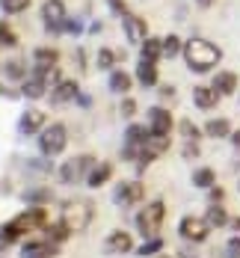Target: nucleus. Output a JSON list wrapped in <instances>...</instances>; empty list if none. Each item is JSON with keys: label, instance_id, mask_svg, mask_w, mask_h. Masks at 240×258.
Returning <instances> with one entry per match:
<instances>
[{"label": "nucleus", "instance_id": "27", "mask_svg": "<svg viewBox=\"0 0 240 258\" xmlns=\"http://www.w3.org/2000/svg\"><path fill=\"white\" fill-rule=\"evenodd\" d=\"M231 122L225 119V116H216V119H208L205 122V137H211V140H228L231 137Z\"/></svg>", "mask_w": 240, "mask_h": 258}, {"label": "nucleus", "instance_id": "6", "mask_svg": "<svg viewBox=\"0 0 240 258\" xmlns=\"http://www.w3.org/2000/svg\"><path fill=\"white\" fill-rule=\"evenodd\" d=\"M36 146L45 157H59L68 149V128L62 122H48L45 131L36 137Z\"/></svg>", "mask_w": 240, "mask_h": 258}, {"label": "nucleus", "instance_id": "10", "mask_svg": "<svg viewBox=\"0 0 240 258\" xmlns=\"http://www.w3.org/2000/svg\"><path fill=\"white\" fill-rule=\"evenodd\" d=\"M62 252V243H56L51 237L39 234V237H27L21 243V258H56Z\"/></svg>", "mask_w": 240, "mask_h": 258}, {"label": "nucleus", "instance_id": "44", "mask_svg": "<svg viewBox=\"0 0 240 258\" xmlns=\"http://www.w3.org/2000/svg\"><path fill=\"white\" fill-rule=\"evenodd\" d=\"M208 202H225V187L213 184L211 190H208Z\"/></svg>", "mask_w": 240, "mask_h": 258}, {"label": "nucleus", "instance_id": "38", "mask_svg": "<svg viewBox=\"0 0 240 258\" xmlns=\"http://www.w3.org/2000/svg\"><path fill=\"white\" fill-rule=\"evenodd\" d=\"M139 113V104H136V98H131V95H122V101H119V116H125L128 122H133V116Z\"/></svg>", "mask_w": 240, "mask_h": 258}, {"label": "nucleus", "instance_id": "18", "mask_svg": "<svg viewBox=\"0 0 240 258\" xmlns=\"http://www.w3.org/2000/svg\"><path fill=\"white\" fill-rule=\"evenodd\" d=\"M0 75H3L6 80H12V83H18V86H21V83L33 75V69L27 66L21 56H9V59H3V62H0Z\"/></svg>", "mask_w": 240, "mask_h": 258}, {"label": "nucleus", "instance_id": "40", "mask_svg": "<svg viewBox=\"0 0 240 258\" xmlns=\"http://www.w3.org/2000/svg\"><path fill=\"white\" fill-rule=\"evenodd\" d=\"M107 9H110L116 18H125V15L131 12V6H128L125 0H107Z\"/></svg>", "mask_w": 240, "mask_h": 258}, {"label": "nucleus", "instance_id": "12", "mask_svg": "<svg viewBox=\"0 0 240 258\" xmlns=\"http://www.w3.org/2000/svg\"><path fill=\"white\" fill-rule=\"evenodd\" d=\"M80 98V83L74 78H62L59 83H53L51 92H48V101L51 107H62V104H71Z\"/></svg>", "mask_w": 240, "mask_h": 258}, {"label": "nucleus", "instance_id": "17", "mask_svg": "<svg viewBox=\"0 0 240 258\" xmlns=\"http://www.w3.org/2000/svg\"><path fill=\"white\" fill-rule=\"evenodd\" d=\"M122 30H125V39H128L131 45H142V39H148V21H145L142 15L128 12V15L122 18Z\"/></svg>", "mask_w": 240, "mask_h": 258}, {"label": "nucleus", "instance_id": "35", "mask_svg": "<svg viewBox=\"0 0 240 258\" xmlns=\"http://www.w3.org/2000/svg\"><path fill=\"white\" fill-rule=\"evenodd\" d=\"M178 53H184V39L178 33L163 36V59H175Z\"/></svg>", "mask_w": 240, "mask_h": 258}, {"label": "nucleus", "instance_id": "4", "mask_svg": "<svg viewBox=\"0 0 240 258\" xmlns=\"http://www.w3.org/2000/svg\"><path fill=\"white\" fill-rule=\"evenodd\" d=\"M95 163H98V157L89 155V152L65 157V160L59 163V169H56V181L65 184V187H74V184H80V181H86V175L92 172Z\"/></svg>", "mask_w": 240, "mask_h": 258}, {"label": "nucleus", "instance_id": "49", "mask_svg": "<svg viewBox=\"0 0 240 258\" xmlns=\"http://www.w3.org/2000/svg\"><path fill=\"white\" fill-rule=\"evenodd\" d=\"M77 104H80V107H89V104H92V98H89V95H83V92H80Z\"/></svg>", "mask_w": 240, "mask_h": 258}, {"label": "nucleus", "instance_id": "7", "mask_svg": "<svg viewBox=\"0 0 240 258\" xmlns=\"http://www.w3.org/2000/svg\"><path fill=\"white\" fill-rule=\"evenodd\" d=\"M145 202V184L142 178H125L116 184L113 190V205L119 211H128V208H136Z\"/></svg>", "mask_w": 240, "mask_h": 258}, {"label": "nucleus", "instance_id": "46", "mask_svg": "<svg viewBox=\"0 0 240 258\" xmlns=\"http://www.w3.org/2000/svg\"><path fill=\"white\" fill-rule=\"evenodd\" d=\"M193 246H196V243H190V246H181V249H178L175 255H178V258H199V252H196Z\"/></svg>", "mask_w": 240, "mask_h": 258}, {"label": "nucleus", "instance_id": "15", "mask_svg": "<svg viewBox=\"0 0 240 258\" xmlns=\"http://www.w3.org/2000/svg\"><path fill=\"white\" fill-rule=\"evenodd\" d=\"M148 128H151V134H172V131H175V116H172V110L163 107V104L148 107Z\"/></svg>", "mask_w": 240, "mask_h": 258}, {"label": "nucleus", "instance_id": "47", "mask_svg": "<svg viewBox=\"0 0 240 258\" xmlns=\"http://www.w3.org/2000/svg\"><path fill=\"white\" fill-rule=\"evenodd\" d=\"M228 140H231V146H234V149L240 152V128H234V131H231V137H228Z\"/></svg>", "mask_w": 240, "mask_h": 258}, {"label": "nucleus", "instance_id": "42", "mask_svg": "<svg viewBox=\"0 0 240 258\" xmlns=\"http://www.w3.org/2000/svg\"><path fill=\"white\" fill-rule=\"evenodd\" d=\"M181 157H184V160H199V157H202L199 143H184V146H181Z\"/></svg>", "mask_w": 240, "mask_h": 258}, {"label": "nucleus", "instance_id": "30", "mask_svg": "<svg viewBox=\"0 0 240 258\" xmlns=\"http://www.w3.org/2000/svg\"><path fill=\"white\" fill-rule=\"evenodd\" d=\"M139 56H142V59H154V62H160V59H163V39H157V36L142 39V45H139Z\"/></svg>", "mask_w": 240, "mask_h": 258}, {"label": "nucleus", "instance_id": "50", "mask_svg": "<svg viewBox=\"0 0 240 258\" xmlns=\"http://www.w3.org/2000/svg\"><path fill=\"white\" fill-rule=\"evenodd\" d=\"M228 226H231V232L240 234V217H231V223H228Z\"/></svg>", "mask_w": 240, "mask_h": 258}, {"label": "nucleus", "instance_id": "8", "mask_svg": "<svg viewBox=\"0 0 240 258\" xmlns=\"http://www.w3.org/2000/svg\"><path fill=\"white\" fill-rule=\"evenodd\" d=\"M65 21H68L65 0H45L42 3V27H45L48 36H62L65 33Z\"/></svg>", "mask_w": 240, "mask_h": 258}, {"label": "nucleus", "instance_id": "43", "mask_svg": "<svg viewBox=\"0 0 240 258\" xmlns=\"http://www.w3.org/2000/svg\"><path fill=\"white\" fill-rule=\"evenodd\" d=\"M157 92H160V98H163V101H175V95H178L172 83H157Z\"/></svg>", "mask_w": 240, "mask_h": 258}, {"label": "nucleus", "instance_id": "48", "mask_svg": "<svg viewBox=\"0 0 240 258\" xmlns=\"http://www.w3.org/2000/svg\"><path fill=\"white\" fill-rule=\"evenodd\" d=\"M213 3H216V0H196V6H199V9H211Z\"/></svg>", "mask_w": 240, "mask_h": 258}, {"label": "nucleus", "instance_id": "13", "mask_svg": "<svg viewBox=\"0 0 240 258\" xmlns=\"http://www.w3.org/2000/svg\"><path fill=\"white\" fill-rule=\"evenodd\" d=\"M45 125H48V113L39 107H27L18 119V134L21 137H39L45 131Z\"/></svg>", "mask_w": 240, "mask_h": 258}, {"label": "nucleus", "instance_id": "2", "mask_svg": "<svg viewBox=\"0 0 240 258\" xmlns=\"http://www.w3.org/2000/svg\"><path fill=\"white\" fill-rule=\"evenodd\" d=\"M184 62L187 69L193 72V75H208L213 72L219 62H222V51H219V45H213L211 39H202V36H193V39H187L184 42Z\"/></svg>", "mask_w": 240, "mask_h": 258}, {"label": "nucleus", "instance_id": "16", "mask_svg": "<svg viewBox=\"0 0 240 258\" xmlns=\"http://www.w3.org/2000/svg\"><path fill=\"white\" fill-rule=\"evenodd\" d=\"M133 78H136V83L142 86V89H157L160 83V69L154 59H136V69H133Z\"/></svg>", "mask_w": 240, "mask_h": 258}, {"label": "nucleus", "instance_id": "26", "mask_svg": "<svg viewBox=\"0 0 240 258\" xmlns=\"http://www.w3.org/2000/svg\"><path fill=\"white\" fill-rule=\"evenodd\" d=\"M21 199H24L27 205H51L53 199H56V193H53L51 187H27L24 193H21Z\"/></svg>", "mask_w": 240, "mask_h": 258}, {"label": "nucleus", "instance_id": "22", "mask_svg": "<svg viewBox=\"0 0 240 258\" xmlns=\"http://www.w3.org/2000/svg\"><path fill=\"white\" fill-rule=\"evenodd\" d=\"M113 172H116V166H113L110 160H98V163L92 166V172L86 175V187H89V190H101L107 181L113 178Z\"/></svg>", "mask_w": 240, "mask_h": 258}, {"label": "nucleus", "instance_id": "31", "mask_svg": "<svg viewBox=\"0 0 240 258\" xmlns=\"http://www.w3.org/2000/svg\"><path fill=\"white\" fill-rule=\"evenodd\" d=\"M42 234H45V237H51V240H56V243H65L74 232H71V226H68L65 220H56V223H48V226L42 229Z\"/></svg>", "mask_w": 240, "mask_h": 258}, {"label": "nucleus", "instance_id": "29", "mask_svg": "<svg viewBox=\"0 0 240 258\" xmlns=\"http://www.w3.org/2000/svg\"><path fill=\"white\" fill-rule=\"evenodd\" d=\"M190 181H193V187H199V190H211L213 184H216V169H211V166H196L193 175H190Z\"/></svg>", "mask_w": 240, "mask_h": 258}, {"label": "nucleus", "instance_id": "32", "mask_svg": "<svg viewBox=\"0 0 240 258\" xmlns=\"http://www.w3.org/2000/svg\"><path fill=\"white\" fill-rule=\"evenodd\" d=\"M142 149H148L151 155H157V157L166 155V152L172 149V134H151V137H148V143H145Z\"/></svg>", "mask_w": 240, "mask_h": 258}, {"label": "nucleus", "instance_id": "53", "mask_svg": "<svg viewBox=\"0 0 240 258\" xmlns=\"http://www.w3.org/2000/svg\"><path fill=\"white\" fill-rule=\"evenodd\" d=\"M237 190H240V181H237Z\"/></svg>", "mask_w": 240, "mask_h": 258}, {"label": "nucleus", "instance_id": "34", "mask_svg": "<svg viewBox=\"0 0 240 258\" xmlns=\"http://www.w3.org/2000/svg\"><path fill=\"white\" fill-rule=\"evenodd\" d=\"M163 246H166V240L157 234V237H145V243H139L133 252H136L139 258H154V255H160V252H163Z\"/></svg>", "mask_w": 240, "mask_h": 258}, {"label": "nucleus", "instance_id": "28", "mask_svg": "<svg viewBox=\"0 0 240 258\" xmlns=\"http://www.w3.org/2000/svg\"><path fill=\"white\" fill-rule=\"evenodd\" d=\"M125 53L122 51H113V48H98V53H95V66L101 69V72H113L116 66H119V59H122Z\"/></svg>", "mask_w": 240, "mask_h": 258}, {"label": "nucleus", "instance_id": "3", "mask_svg": "<svg viewBox=\"0 0 240 258\" xmlns=\"http://www.w3.org/2000/svg\"><path fill=\"white\" fill-rule=\"evenodd\" d=\"M59 220L71 226V232H86L95 220V202L92 199H65L59 205Z\"/></svg>", "mask_w": 240, "mask_h": 258}, {"label": "nucleus", "instance_id": "41", "mask_svg": "<svg viewBox=\"0 0 240 258\" xmlns=\"http://www.w3.org/2000/svg\"><path fill=\"white\" fill-rule=\"evenodd\" d=\"M83 30H86V21H83V18H71V15H68V21H65V33H68V36H80Z\"/></svg>", "mask_w": 240, "mask_h": 258}, {"label": "nucleus", "instance_id": "33", "mask_svg": "<svg viewBox=\"0 0 240 258\" xmlns=\"http://www.w3.org/2000/svg\"><path fill=\"white\" fill-rule=\"evenodd\" d=\"M178 134H181V140H184V143H202L205 128H199L193 119H178Z\"/></svg>", "mask_w": 240, "mask_h": 258}, {"label": "nucleus", "instance_id": "52", "mask_svg": "<svg viewBox=\"0 0 240 258\" xmlns=\"http://www.w3.org/2000/svg\"><path fill=\"white\" fill-rule=\"evenodd\" d=\"M154 258H172V255H163V252H160V255H154Z\"/></svg>", "mask_w": 240, "mask_h": 258}, {"label": "nucleus", "instance_id": "24", "mask_svg": "<svg viewBox=\"0 0 240 258\" xmlns=\"http://www.w3.org/2000/svg\"><path fill=\"white\" fill-rule=\"evenodd\" d=\"M205 220L211 223V229H225L231 223V214L225 211V202H208L205 208Z\"/></svg>", "mask_w": 240, "mask_h": 258}, {"label": "nucleus", "instance_id": "1", "mask_svg": "<svg viewBox=\"0 0 240 258\" xmlns=\"http://www.w3.org/2000/svg\"><path fill=\"white\" fill-rule=\"evenodd\" d=\"M45 226H48V205H27L24 211H18L12 220L0 226V237L6 243H18L30 234L42 232Z\"/></svg>", "mask_w": 240, "mask_h": 258}, {"label": "nucleus", "instance_id": "23", "mask_svg": "<svg viewBox=\"0 0 240 258\" xmlns=\"http://www.w3.org/2000/svg\"><path fill=\"white\" fill-rule=\"evenodd\" d=\"M219 92L213 89V86H205V83H199V86H193V104L199 107V110H213L216 104H219Z\"/></svg>", "mask_w": 240, "mask_h": 258}, {"label": "nucleus", "instance_id": "37", "mask_svg": "<svg viewBox=\"0 0 240 258\" xmlns=\"http://www.w3.org/2000/svg\"><path fill=\"white\" fill-rule=\"evenodd\" d=\"M0 48H18V33L9 21H0Z\"/></svg>", "mask_w": 240, "mask_h": 258}, {"label": "nucleus", "instance_id": "20", "mask_svg": "<svg viewBox=\"0 0 240 258\" xmlns=\"http://www.w3.org/2000/svg\"><path fill=\"white\" fill-rule=\"evenodd\" d=\"M18 89H21V98H27V101H42V98H48L51 83L45 78H39V75H30Z\"/></svg>", "mask_w": 240, "mask_h": 258}, {"label": "nucleus", "instance_id": "45", "mask_svg": "<svg viewBox=\"0 0 240 258\" xmlns=\"http://www.w3.org/2000/svg\"><path fill=\"white\" fill-rule=\"evenodd\" d=\"M74 62H77V69L80 72H86V69H89V66H86V62H89V59H86V48H74Z\"/></svg>", "mask_w": 240, "mask_h": 258}, {"label": "nucleus", "instance_id": "21", "mask_svg": "<svg viewBox=\"0 0 240 258\" xmlns=\"http://www.w3.org/2000/svg\"><path fill=\"white\" fill-rule=\"evenodd\" d=\"M211 86L222 95V98H228V95L240 92V78H237V72H216L213 80H211Z\"/></svg>", "mask_w": 240, "mask_h": 258}, {"label": "nucleus", "instance_id": "19", "mask_svg": "<svg viewBox=\"0 0 240 258\" xmlns=\"http://www.w3.org/2000/svg\"><path fill=\"white\" fill-rule=\"evenodd\" d=\"M107 86H110V92L113 95H131V89L136 86V78H133L131 72H125V69H113L110 75H107Z\"/></svg>", "mask_w": 240, "mask_h": 258}, {"label": "nucleus", "instance_id": "9", "mask_svg": "<svg viewBox=\"0 0 240 258\" xmlns=\"http://www.w3.org/2000/svg\"><path fill=\"white\" fill-rule=\"evenodd\" d=\"M211 223L205 220V217H193V214H187L181 217V223H178V237L184 240V243H205L208 237H211Z\"/></svg>", "mask_w": 240, "mask_h": 258}, {"label": "nucleus", "instance_id": "11", "mask_svg": "<svg viewBox=\"0 0 240 258\" xmlns=\"http://www.w3.org/2000/svg\"><path fill=\"white\" fill-rule=\"evenodd\" d=\"M33 75H39V78H51V72L59 69V51L51 48V45H39L36 51H33Z\"/></svg>", "mask_w": 240, "mask_h": 258}, {"label": "nucleus", "instance_id": "39", "mask_svg": "<svg viewBox=\"0 0 240 258\" xmlns=\"http://www.w3.org/2000/svg\"><path fill=\"white\" fill-rule=\"evenodd\" d=\"M222 252H225V258H240V234H231V237L225 240Z\"/></svg>", "mask_w": 240, "mask_h": 258}, {"label": "nucleus", "instance_id": "36", "mask_svg": "<svg viewBox=\"0 0 240 258\" xmlns=\"http://www.w3.org/2000/svg\"><path fill=\"white\" fill-rule=\"evenodd\" d=\"M33 6V0H0V12L6 15V18H12V15H21Z\"/></svg>", "mask_w": 240, "mask_h": 258}, {"label": "nucleus", "instance_id": "14", "mask_svg": "<svg viewBox=\"0 0 240 258\" xmlns=\"http://www.w3.org/2000/svg\"><path fill=\"white\" fill-rule=\"evenodd\" d=\"M133 249H136V243H133L131 232H125V229H113V232L107 234V240H104V252L107 255H131Z\"/></svg>", "mask_w": 240, "mask_h": 258}, {"label": "nucleus", "instance_id": "25", "mask_svg": "<svg viewBox=\"0 0 240 258\" xmlns=\"http://www.w3.org/2000/svg\"><path fill=\"white\" fill-rule=\"evenodd\" d=\"M151 137V128L148 125H139V122H128L125 128V146H133V149H142Z\"/></svg>", "mask_w": 240, "mask_h": 258}, {"label": "nucleus", "instance_id": "51", "mask_svg": "<svg viewBox=\"0 0 240 258\" xmlns=\"http://www.w3.org/2000/svg\"><path fill=\"white\" fill-rule=\"evenodd\" d=\"M101 30H104V24H101V21H95V24L89 27V33H101Z\"/></svg>", "mask_w": 240, "mask_h": 258}, {"label": "nucleus", "instance_id": "5", "mask_svg": "<svg viewBox=\"0 0 240 258\" xmlns=\"http://www.w3.org/2000/svg\"><path fill=\"white\" fill-rule=\"evenodd\" d=\"M136 232L142 234V237H157L160 229H163V223H166V202L163 199H151V202H145V205L136 211Z\"/></svg>", "mask_w": 240, "mask_h": 258}]
</instances>
